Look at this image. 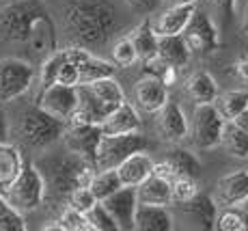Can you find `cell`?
Listing matches in <instances>:
<instances>
[{
  "label": "cell",
  "instance_id": "cell-1",
  "mask_svg": "<svg viewBox=\"0 0 248 231\" xmlns=\"http://www.w3.org/2000/svg\"><path fill=\"white\" fill-rule=\"evenodd\" d=\"M0 37L11 43H26L35 54H52L56 48V26L37 0H17L0 11Z\"/></svg>",
  "mask_w": 248,
  "mask_h": 231
},
{
  "label": "cell",
  "instance_id": "cell-2",
  "mask_svg": "<svg viewBox=\"0 0 248 231\" xmlns=\"http://www.w3.org/2000/svg\"><path fill=\"white\" fill-rule=\"evenodd\" d=\"M63 22L78 46L97 48L114 35L119 13L110 0H67L63 4Z\"/></svg>",
  "mask_w": 248,
  "mask_h": 231
},
{
  "label": "cell",
  "instance_id": "cell-3",
  "mask_svg": "<svg viewBox=\"0 0 248 231\" xmlns=\"http://www.w3.org/2000/svg\"><path fill=\"white\" fill-rule=\"evenodd\" d=\"M37 168L46 182V199L54 201H65L71 190L89 186L95 173V166L89 160L69 151L59 158H47L41 166L37 165Z\"/></svg>",
  "mask_w": 248,
  "mask_h": 231
},
{
  "label": "cell",
  "instance_id": "cell-4",
  "mask_svg": "<svg viewBox=\"0 0 248 231\" xmlns=\"http://www.w3.org/2000/svg\"><path fill=\"white\" fill-rule=\"evenodd\" d=\"M65 132V121L47 115L39 106H31L20 115L17 121V136L31 149H47L61 141Z\"/></svg>",
  "mask_w": 248,
  "mask_h": 231
},
{
  "label": "cell",
  "instance_id": "cell-5",
  "mask_svg": "<svg viewBox=\"0 0 248 231\" xmlns=\"http://www.w3.org/2000/svg\"><path fill=\"white\" fill-rule=\"evenodd\" d=\"M2 197L7 199L9 205H13L24 216L39 208L46 201V182L37 165H26L24 162L22 171L9 184V188L2 192Z\"/></svg>",
  "mask_w": 248,
  "mask_h": 231
},
{
  "label": "cell",
  "instance_id": "cell-6",
  "mask_svg": "<svg viewBox=\"0 0 248 231\" xmlns=\"http://www.w3.org/2000/svg\"><path fill=\"white\" fill-rule=\"evenodd\" d=\"M149 141L142 132H127V134H102L95 153V171L99 168H117L127 156L136 151H147Z\"/></svg>",
  "mask_w": 248,
  "mask_h": 231
},
{
  "label": "cell",
  "instance_id": "cell-7",
  "mask_svg": "<svg viewBox=\"0 0 248 231\" xmlns=\"http://www.w3.org/2000/svg\"><path fill=\"white\" fill-rule=\"evenodd\" d=\"M225 126V119L220 117L214 104H194L192 119L188 121L190 141L197 149H214L220 143V132Z\"/></svg>",
  "mask_w": 248,
  "mask_h": 231
},
{
  "label": "cell",
  "instance_id": "cell-8",
  "mask_svg": "<svg viewBox=\"0 0 248 231\" xmlns=\"http://www.w3.org/2000/svg\"><path fill=\"white\" fill-rule=\"evenodd\" d=\"M37 71L28 61L0 59V104L13 102L32 89Z\"/></svg>",
  "mask_w": 248,
  "mask_h": 231
},
{
  "label": "cell",
  "instance_id": "cell-9",
  "mask_svg": "<svg viewBox=\"0 0 248 231\" xmlns=\"http://www.w3.org/2000/svg\"><path fill=\"white\" fill-rule=\"evenodd\" d=\"M181 37H184L186 46L192 54H212L220 48V31L214 24V20L207 16L201 9H194V13L190 16L186 28L181 31Z\"/></svg>",
  "mask_w": 248,
  "mask_h": 231
},
{
  "label": "cell",
  "instance_id": "cell-10",
  "mask_svg": "<svg viewBox=\"0 0 248 231\" xmlns=\"http://www.w3.org/2000/svg\"><path fill=\"white\" fill-rule=\"evenodd\" d=\"M99 138H102V128L95 126V123L67 121L61 141H63V145L69 153L84 158L95 166V153H97Z\"/></svg>",
  "mask_w": 248,
  "mask_h": 231
},
{
  "label": "cell",
  "instance_id": "cell-11",
  "mask_svg": "<svg viewBox=\"0 0 248 231\" xmlns=\"http://www.w3.org/2000/svg\"><path fill=\"white\" fill-rule=\"evenodd\" d=\"M35 104L44 108L47 115L67 123L71 115L76 113V106H78V89L65 84H50L39 91Z\"/></svg>",
  "mask_w": 248,
  "mask_h": 231
},
{
  "label": "cell",
  "instance_id": "cell-12",
  "mask_svg": "<svg viewBox=\"0 0 248 231\" xmlns=\"http://www.w3.org/2000/svg\"><path fill=\"white\" fill-rule=\"evenodd\" d=\"M63 50H65V56H67L71 63L76 65V69H78L80 84L93 82V80L106 78V76H114V63L99 59V56L93 54L89 48L74 43V46L63 48Z\"/></svg>",
  "mask_w": 248,
  "mask_h": 231
},
{
  "label": "cell",
  "instance_id": "cell-13",
  "mask_svg": "<svg viewBox=\"0 0 248 231\" xmlns=\"http://www.w3.org/2000/svg\"><path fill=\"white\" fill-rule=\"evenodd\" d=\"M154 115H155V130H158L162 141L181 143L184 138H188V117H186V110L181 108L179 102H173L169 98L166 104Z\"/></svg>",
  "mask_w": 248,
  "mask_h": 231
},
{
  "label": "cell",
  "instance_id": "cell-14",
  "mask_svg": "<svg viewBox=\"0 0 248 231\" xmlns=\"http://www.w3.org/2000/svg\"><path fill=\"white\" fill-rule=\"evenodd\" d=\"M102 205L108 210V214L112 216L119 231L134 229V214H136V205H138V197H136L134 186H121V188L114 190L112 195H108L106 199H102Z\"/></svg>",
  "mask_w": 248,
  "mask_h": 231
},
{
  "label": "cell",
  "instance_id": "cell-15",
  "mask_svg": "<svg viewBox=\"0 0 248 231\" xmlns=\"http://www.w3.org/2000/svg\"><path fill=\"white\" fill-rule=\"evenodd\" d=\"M248 199V168H237L233 173H227L225 177L216 182L214 201L218 208L225 205H242Z\"/></svg>",
  "mask_w": 248,
  "mask_h": 231
},
{
  "label": "cell",
  "instance_id": "cell-16",
  "mask_svg": "<svg viewBox=\"0 0 248 231\" xmlns=\"http://www.w3.org/2000/svg\"><path fill=\"white\" fill-rule=\"evenodd\" d=\"M134 99H136V106L142 113L154 115V113H158L162 106L166 104V99H169V86L154 74L142 76L134 86Z\"/></svg>",
  "mask_w": 248,
  "mask_h": 231
},
{
  "label": "cell",
  "instance_id": "cell-17",
  "mask_svg": "<svg viewBox=\"0 0 248 231\" xmlns=\"http://www.w3.org/2000/svg\"><path fill=\"white\" fill-rule=\"evenodd\" d=\"M173 212L170 205L138 203L134 214V229L138 231H170L173 229Z\"/></svg>",
  "mask_w": 248,
  "mask_h": 231
},
{
  "label": "cell",
  "instance_id": "cell-18",
  "mask_svg": "<svg viewBox=\"0 0 248 231\" xmlns=\"http://www.w3.org/2000/svg\"><path fill=\"white\" fill-rule=\"evenodd\" d=\"M102 134H127V132H140L142 123L138 117L136 106H132L130 102H121L117 108L99 123Z\"/></svg>",
  "mask_w": 248,
  "mask_h": 231
},
{
  "label": "cell",
  "instance_id": "cell-19",
  "mask_svg": "<svg viewBox=\"0 0 248 231\" xmlns=\"http://www.w3.org/2000/svg\"><path fill=\"white\" fill-rule=\"evenodd\" d=\"M194 9H197V4H173V7L164 9V11L151 22L155 35L158 37L181 35V31L186 28L190 16L194 13Z\"/></svg>",
  "mask_w": 248,
  "mask_h": 231
},
{
  "label": "cell",
  "instance_id": "cell-20",
  "mask_svg": "<svg viewBox=\"0 0 248 231\" xmlns=\"http://www.w3.org/2000/svg\"><path fill=\"white\" fill-rule=\"evenodd\" d=\"M154 158L145 151H136L132 156H127L121 165H117V173L119 180H121L123 186H136L140 182H145L147 177L154 173Z\"/></svg>",
  "mask_w": 248,
  "mask_h": 231
},
{
  "label": "cell",
  "instance_id": "cell-21",
  "mask_svg": "<svg viewBox=\"0 0 248 231\" xmlns=\"http://www.w3.org/2000/svg\"><path fill=\"white\" fill-rule=\"evenodd\" d=\"M138 203H149V205H173V188H170V180L160 177L151 173L145 182L136 186Z\"/></svg>",
  "mask_w": 248,
  "mask_h": 231
},
{
  "label": "cell",
  "instance_id": "cell-22",
  "mask_svg": "<svg viewBox=\"0 0 248 231\" xmlns=\"http://www.w3.org/2000/svg\"><path fill=\"white\" fill-rule=\"evenodd\" d=\"M190 56H192V52L188 50V46H186L181 35L158 37V56L155 59L162 61V63L181 69V67L188 65Z\"/></svg>",
  "mask_w": 248,
  "mask_h": 231
},
{
  "label": "cell",
  "instance_id": "cell-23",
  "mask_svg": "<svg viewBox=\"0 0 248 231\" xmlns=\"http://www.w3.org/2000/svg\"><path fill=\"white\" fill-rule=\"evenodd\" d=\"M127 37L134 43L140 63L147 65V63H151V61H155V56H158V35H155L149 20L140 22L136 28H132V33Z\"/></svg>",
  "mask_w": 248,
  "mask_h": 231
},
{
  "label": "cell",
  "instance_id": "cell-24",
  "mask_svg": "<svg viewBox=\"0 0 248 231\" xmlns=\"http://www.w3.org/2000/svg\"><path fill=\"white\" fill-rule=\"evenodd\" d=\"M184 210L192 216V220L197 223V227L201 229H214V223H216V214H218V203L214 201V197L203 195L199 192L194 199L186 201Z\"/></svg>",
  "mask_w": 248,
  "mask_h": 231
},
{
  "label": "cell",
  "instance_id": "cell-25",
  "mask_svg": "<svg viewBox=\"0 0 248 231\" xmlns=\"http://www.w3.org/2000/svg\"><path fill=\"white\" fill-rule=\"evenodd\" d=\"M22 166H24V158H22L20 149L16 145H11L9 141L0 143V195L17 177Z\"/></svg>",
  "mask_w": 248,
  "mask_h": 231
},
{
  "label": "cell",
  "instance_id": "cell-26",
  "mask_svg": "<svg viewBox=\"0 0 248 231\" xmlns=\"http://www.w3.org/2000/svg\"><path fill=\"white\" fill-rule=\"evenodd\" d=\"M186 91L194 99V104H214L218 98V84L209 71H194L188 80H186Z\"/></svg>",
  "mask_w": 248,
  "mask_h": 231
},
{
  "label": "cell",
  "instance_id": "cell-27",
  "mask_svg": "<svg viewBox=\"0 0 248 231\" xmlns=\"http://www.w3.org/2000/svg\"><path fill=\"white\" fill-rule=\"evenodd\" d=\"M229 156L248 160V132L237 128L233 121H225L220 132V143H218Z\"/></svg>",
  "mask_w": 248,
  "mask_h": 231
},
{
  "label": "cell",
  "instance_id": "cell-28",
  "mask_svg": "<svg viewBox=\"0 0 248 231\" xmlns=\"http://www.w3.org/2000/svg\"><path fill=\"white\" fill-rule=\"evenodd\" d=\"M166 165L170 166L173 171V177L177 175H188V177H199L201 175V160L194 156L192 151L188 149H181V147H175L166 153Z\"/></svg>",
  "mask_w": 248,
  "mask_h": 231
},
{
  "label": "cell",
  "instance_id": "cell-29",
  "mask_svg": "<svg viewBox=\"0 0 248 231\" xmlns=\"http://www.w3.org/2000/svg\"><path fill=\"white\" fill-rule=\"evenodd\" d=\"M87 84L91 86V91H93L104 104L110 106L112 110L121 102H125V91H123V86L119 84V80L114 78V76H106V78L93 80V82H87Z\"/></svg>",
  "mask_w": 248,
  "mask_h": 231
},
{
  "label": "cell",
  "instance_id": "cell-30",
  "mask_svg": "<svg viewBox=\"0 0 248 231\" xmlns=\"http://www.w3.org/2000/svg\"><path fill=\"white\" fill-rule=\"evenodd\" d=\"M121 180H119V173L117 168H99V171L93 173L89 182V190L93 192V197L97 201L106 199L108 195H112L114 190L121 188Z\"/></svg>",
  "mask_w": 248,
  "mask_h": 231
},
{
  "label": "cell",
  "instance_id": "cell-31",
  "mask_svg": "<svg viewBox=\"0 0 248 231\" xmlns=\"http://www.w3.org/2000/svg\"><path fill=\"white\" fill-rule=\"evenodd\" d=\"M214 106L218 108L220 117L225 121H231L237 113L248 106V89L246 91H227V93H218V98L214 99Z\"/></svg>",
  "mask_w": 248,
  "mask_h": 231
},
{
  "label": "cell",
  "instance_id": "cell-32",
  "mask_svg": "<svg viewBox=\"0 0 248 231\" xmlns=\"http://www.w3.org/2000/svg\"><path fill=\"white\" fill-rule=\"evenodd\" d=\"M214 229H220V231H248V220H246V216H244V212H242L240 205H225V208H218Z\"/></svg>",
  "mask_w": 248,
  "mask_h": 231
},
{
  "label": "cell",
  "instance_id": "cell-33",
  "mask_svg": "<svg viewBox=\"0 0 248 231\" xmlns=\"http://www.w3.org/2000/svg\"><path fill=\"white\" fill-rule=\"evenodd\" d=\"M170 188H173V203H186V201L194 199L201 192L199 188V177H188V175H177L170 180Z\"/></svg>",
  "mask_w": 248,
  "mask_h": 231
},
{
  "label": "cell",
  "instance_id": "cell-34",
  "mask_svg": "<svg viewBox=\"0 0 248 231\" xmlns=\"http://www.w3.org/2000/svg\"><path fill=\"white\" fill-rule=\"evenodd\" d=\"M110 56H112V63L117 67H132L138 61V54H136V48L132 43L130 37H119L114 41L112 50H110Z\"/></svg>",
  "mask_w": 248,
  "mask_h": 231
},
{
  "label": "cell",
  "instance_id": "cell-35",
  "mask_svg": "<svg viewBox=\"0 0 248 231\" xmlns=\"http://www.w3.org/2000/svg\"><path fill=\"white\" fill-rule=\"evenodd\" d=\"M26 229V218L22 212H17L13 205L7 203L0 195V231H24Z\"/></svg>",
  "mask_w": 248,
  "mask_h": 231
},
{
  "label": "cell",
  "instance_id": "cell-36",
  "mask_svg": "<svg viewBox=\"0 0 248 231\" xmlns=\"http://www.w3.org/2000/svg\"><path fill=\"white\" fill-rule=\"evenodd\" d=\"M84 216H87V220L91 225V231H119L117 223L108 214V210L102 205V201H97L89 212H84Z\"/></svg>",
  "mask_w": 248,
  "mask_h": 231
},
{
  "label": "cell",
  "instance_id": "cell-37",
  "mask_svg": "<svg viewBox=\"0 0 248 231\" xmlns=\"http://www.w3.org/2000/svg\"><path fill=\"white\" fill-rule=\"evenodd\" d=\"M56 223H59L61 231H91L87 216H84L82 212L69 208V205H65V208L61 210V216Z\"/></svg>",
  "mask_w": 248,
  "mask_h": 231
},
{
  "label": "cell",
  "instance_id": "cell-38",
  "mask_svg": "<svg viewBox=\"0 0 248 231\" xmlns=\"http://www.w3.org/2000/svg\"><path fill=\"white\" fill-rule=\"evenodd\" d=\"M95 203H97V199H95L93 192L89 190V186H80V188L71 190L69 197L65 199V205H69V208L82 212V214H84V212H89Z\"/></svg>",
  "mask_w": 248,
  "mask_h": 231
},
{
  "label": "cell",
  "instance_id": "cell-39",
  "mask_svg": "<svg viewBox=\"0 0 248 231\" xmlns=\"http://www.w3.org/2000/svg\"><path fill=\"white\" fill-rule=\"evenodd\" d=\"M54 84H65V86H78L80 84L78 69H76V65L65 56V50H63V61H61V65L56 67Z\"/></svg>",
  "mask_w": 248,
  "mask_h": 231
},
{
  "label": "cell",
  "instance_id": "cell-40",
  "mask_svg": "<svg viewBox=\"0 0 248 231\" xmlns=\"http://www.w3.org/2000/svg\"><path fill=\"white\" fill-rule=\"evenodd\" d=\"M231 74L235 76V80H240V82L248 89V54H240L235 61H233Z\"/></svg>",
  "mask_w": 248,
  "mask_h": 231
},
{
  "label": "cell",
  "instance_id": "cell-41",
  "mask_svg": "<svg viewBox=\"0 0 248 231\" xmlns=\"http://www.w3.org/2000/svg\"><path fill=\"white\" fill-rule=\"evenodd\" d=\"M209 2H214V7L222 13L225 20H229L235 13V7H237V0H209Z\"/></svg>",
  "mask_w": 248,
  "mask_h": 231
},
{
  "label": "cell",
  "instance_id": "cell-42",
  "mask_svg": "<svg viewBox=\"0 0 248 231\" xmlns=\"http://www.w3.org/2000/svg\"><path fill=\"white\" fill-rule=\"evenodd\" d=\"M9 117H7V113H4L2 108H0V143H4V141H9Z\"/></svg>",
  "mask_w": 248,
  "mask_h": 231
},
{
  "label": "cell",
  "instance_id": "cell-43",
  "mask_svg": "<svg viewBox=\"0 0 248 231\" xmlns=\"http://www.w3.org/2000/svg\"><path fill=\"white\" fill-rule=\"evenodd\" d=\"M231 121L235 123L237 128H242V130H244V132H248V106H246L244 110H242V113H237L235 117L231 119Z\"/></svg>",
  "mask_w": 248,
  "mask_h": 231
},
{
  "label": "cell",
  "instance_id": "cell-44",
  "mask_svg": "<svg viewBox=\"0 0 248 231\" xmlns=\"http://www.w3.org/2000/svg\"><path fill=\"white\" fill-rule=\"evenodd\" d=\"M242 33L248 37V4H246V9H244V16H242Z\"/></svg>",
  "mask_w": 248,
  "mask_h": 231
},
{
  "label": "cell",
  "instance_id": "cell-45",
  "mask_svg": "<svg viewBox=\"0 0 248 231\" xmlns=\"http://www.w3.org/2000/svg\"><path fill=\"white\" fill-rule=\"evenodd\" d=\"M130 2L132 4H136V7H154V4H155V0H130Z\"/></svg>",
  "mask_w": 248,
  "mask_h": 231
},
{
  "label": "cell",
  "instance_id": "cell-46",
  "mask_svg": "<svg viewBox=\"0 0 248 231\" xmlns=\"http://www.w3.org/2000/svg\"><path fill=\"white\" fill-rule=\"evenodd\" d=\"M173 4H199V0H170Z\"/></svg>",
  "mask_w": 248,
  "mask_h": 231
},
{
  "label": "cell",
  "instance_id": "cell-47",
  "mask_svg": "<svg viewBox=\"0 0 248 231\" xmlns=\"http://www.w3.org/2000/svg\"><path fill=\"white\" fill-rule=\"evenodd\" d=\"M240 208H242V212H244V216H246V220H248V199H246L244 203L240 205Z\"/></svg>",
  "mask_w": 248,
  "mask_h": 231
}]
</instances>
